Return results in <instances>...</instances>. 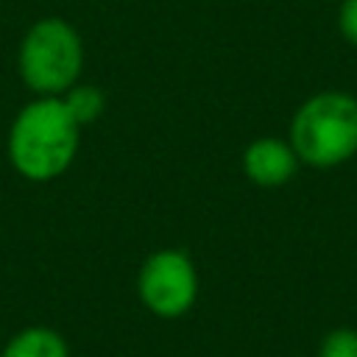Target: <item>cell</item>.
Listing matches in <instances>:
<instances>
[{
	"mask_svg": "<svg viewBox=\"0 0 357 357\" xmlns=\"http://www.w3.org/2000/svg\"><path fill=\"white\" fill-rule=\"evenodd\" d=\"M298 156L293 145L282 137H257L243 151V173L251 184L276 190L293 181L298 170Z\"/></svg>",
	"mask_w": 357,
	"mask_h": 357,
	"instance_id": "obj_5",
	"label": "cell"
},
{
	"mask_svg": "<svg viewBox=\"0 0 357 357\" xmlns=\"http://www.w3.org/2000/svg\"><path fill=\"white\" fill-rule=\"evenodd\" d=\"M337 31L340 36L357 47V0H340L337 8Z\"/></svg>",
	"mask_w": 357,
	"mask_h": 357,
	"instance_id": "obj_9",
	"label": "cell"
},
{
	"mask_svg": "<svg viewBox=\"0 0 357 357\" xmlns=\"http://www.w3.org/2000/svg\"><path fill=\"white\" fill-rule=\"evenodd\" d=\"M0 357H70V346L53 326H25L8 337Z\"/></svg>",
	"mask_w": 357,
	"mask_h": 357,
	"instance_id": "obj_6",
	"label": "cell"
},
{
	"mask_svg": "<svg viewBox=\"0 0 357 357\" xmlns=\"http://www.w3.org/2000/svg\"><path fill=\"white\" fill-rule=\"evenodd\" d=\"M81 145V126L61 98L28 100L11 120L6 153L22 178L33 184L53 181L70 170Z\"/></svg>",
	"mask_w": 357,
	"mask_h": 357,
	"instance_id": "obj_1",
	"label": "cell"
},
{
	"mask_svg": "<svg viewBox=\"0 0 357 357\" xmlns=\"http://www.w3.org/2000/svg\"><path fill=\"white\" fill-rule=\"evenodd\" d=\"M318 357H357V329L337 326L324 335Z\"/></svg>",
	"mask_w": 357,
	"mask_h": 357,
	"instance_id": "obj_8",
	"label": "cell"
},
{
	"mask_svg": "<svg viewBox=\"0 0 357 357\" xmlns=\"http://www.w3.org/2000/svg\"><path fill=\"white\" fill-rule=\"evenodd\" d=\"M17 70L39 98H61L84 70V39L64 17L36 20L20 39Z\"/></svg>",
	"mask_w": 357,
	"mask_h": 357,
	"instance_id": "obj_3",
	"label": "cell"
},
{
	"mask_svg": "<svg viewBox=\"0 0 357 357\" xmlns=\"http://www.w3.org/2000/svg\"><path fill=\"white\" fill-rule=\"evenodd\" d=\"M198 268L181 248L151 251L137 273V296L142 307L156 318H181L198 301Z\"/></svg>",
	"mask_w": 357,
	"mask_h": 357,
	"instance_id": "obj_4",
	"label": "cell"
},
{
	"mask_svg": "<svg viewBox=\"0 0 357 357\" xmlns=\"http://www.w3.org/2000/svg\"><path fill=\"white\" fill-rule=\"evenodd\" d=\"M61 100H64V106L70 109V114L75 117V123L81 128L100 120V114L106 109V95L95 84H75L61 95Z\"/></svg>",
	"mask_w": 357,
	"mask_h": 357,
	"instance_id": "obj_7",
	"label": "cell"
},
{
	"mask_svg": "<svg viewBox=\"0 0 357 357\" xmlns=\"http://www.w3.org/2000/svg\"><path fill=\"white\" fill-rule=\"evenodd\" d=\"M287 142L307 167L346 165L357 156V98L343 89L310 95L290 117Z\"/></svg>",
	"mask_w": 357,
	"mask_h": 357,
	"instance_id": "obj_2",
	"label": "cell"
}]
</instances>
